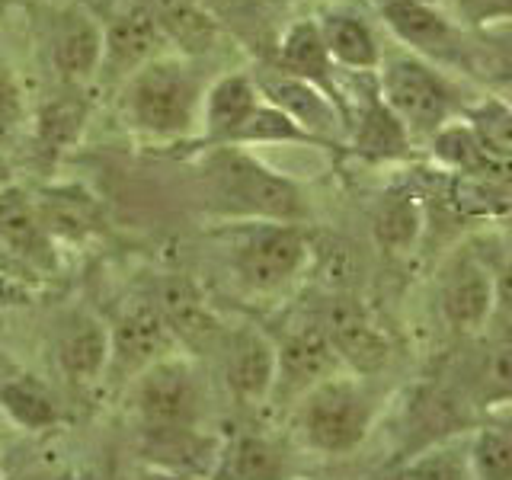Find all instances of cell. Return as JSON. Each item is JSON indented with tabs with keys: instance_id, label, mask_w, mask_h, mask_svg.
Instances as JSON below:
<instances>
[{
	"instance_id": "1",
	"label": "cell",
	"mask_w": 512,
	"mask_h": 480,
	"mask_svg": "<svg viewBox=\"0 0 512 480\" xmlns=\"http://www.w3.org/2000/svg\"><path fill=\"white\" fill-rule=\"evenodd\" d=\"M202 170L208 189H212V199H218V205L231 215L250 221L298 224L308 212L304 192L288 176L269 170L234 144H215Z\"/></svg>"
},
{
	"instance_id": "2",
	"label": "cell",
	"mask_w": 512,
	"mask_h": 480,
	"mask_svg": "<svg viewBox=\"0 0 512 480\" xmlns=\"http://www.w3.org/2000/svg\"><path fill=\"white\" fill-rule=\"evenodd\" d=\"M378 96L407 128L410 138H432L448 122L461 119L468 106L442 68L410 52L381 58Z\"/></svg>"
},
{
	"instance_id": "3",
	"label": "cell",
	"mask_w": 512,
	"mask_h": 480,
	"mask_svg": "<svg viewBox=\"0 0 512 480\" xmlns=\"http://www.w3.org/2000/svg\"><path fill=\"white\" fill-rule=\"evenodd\" d=\"M375 420L372 394L352 375H333L298 397L295 426L301 442L320 455H349L365 442Z\"/></svg>"
},
{
	"instance_id": "4",
	"label": "cell",
	"mask_w": 512,
	"mask_h": 480,
	"mask_svg": "<svg viewBox=\"0 0 512 480\" xmlns=\"http://www.w3.org/2000/svg\"><path fill=\"white\" fill-rule=\"evenodd\" d=\"M199 84L176 58H154L128 77L125 109L141 132L157 138L186 135L196 122Z\"/></svg>"
},
{
	"instance_id": "5",
	"label": "cell",
	"mask_w": 512,
	"mask_h": 480,
	"mask_svg": "<svg viewBox=\"0 0 512 480\" xmlns=\"http://www.w3.org/2000/svg\"><path fill=\"white\" fill-rule=\"evenodd\" d=\"M132 410L144 436L192 432L202 416V384L183 356H167L132 381Z\"/></svg>"
},
{
	"instance_id": "6",
	"label": "cell",
	"mask_w": 512,
	"mask_h": 480,
	"mask_svg": "<svg viewBox=\"0 0 512 480\" xmlns=\"http://www.w3.org/2000/svg\"><path fill=\"white\" fill-rule=\"evenodd\" d=\"M381 20L410 48V55H420L442 71L464 68L477 74V52L464 36V26L429 0H384Z\"/></svg>"
},
{
	"instance_id": "7",
	"label": "cell",
	"mask_w": 512,
	"mask_h": 480,
	"mask_svg": "<svg viewBox=\"0 0 512 480\" xmlns=\"http://www.w3.org/2000/svg\"><path fill=\"white\" fill-rule=\"evenodd\" d=\"M308 263V237L298 224L253 221L234 250L237 279L253 292H276Z\"/></svg>"
},
{
	"instance_id": "8",
	"label": "cell",
	"mask_w": 512,
	"mask_h": 480,
	"mask_svg": "<svg viewBox=\"0 0 512 480\" xmlns=\"http://www.w3.org/2000/svg\"><path fill=\"white\" fill-rule=\"evenodd\" d=\"M253 84L269 106L285 112V116L292 119L301 132H308L317 144H336L349 128L343 109L336 106L324 90L308 84V80L292 77L279 68H269V71H256Z\"/></svg>"
},
{
	"instance_id": "9",
	"label": "cell",
	"mask_w": 512,
	"mask_h": 480,
	"mask_svg": "<svg viewBox=\"0 0 512 480\" xmlns=\"http://www.w3.org/2000/svg\"><path fill=\"white\" fill-rule=\"evenodd\" d=\"M176 340L154 301H138L109 327V372L135 381L144 368L173 356Z\"/></svg>"
},
{
	"instance_id": "10",
	"label": "cell",
	"mask_w": 512,
	"mask_h": 480,
	"mask_svg": "<svg viewBox=\"0 0 512 480\" xmlns=\"http://www.w3.org/2000/svg\"><path fill=\"white\" fill-rule=\"evenodd\" d=\"M496 276L474 250H461L445 263L439 276V311L445 324L458 333L487 330L493 311Z\"/></svg>"
},
{
	"instance_id": "11",
	"label": "cell",
	"mask_w": 512,
	"mask_h": 480,
	"mask_svg": "<svg viewBox=\"0 0 512 480\" xmlns=\"http://www.w3.org/2000/svg\"><path fill=\"white\" fill-rule=\"evenodd\" d=\"M340 356L330 343L324 327H301L276 343V388L272 397H301L314 384L340 375Z\"/></svg>"
},
{
	"instance_id": "12",
	"label": "cell",
	"mask_w": 512,
	"mask_h": 480,
	"mask_svg": "<svg viewBox=\"0 0 512 480\" xmlns=\"http://www.w3.org/2000/svg\"><path fill=\"white\" fill-rule=\"evenodd\" d=\"M224 378L240 404H263L276 388V343L260 327H237L224 343Z\"/></svg>"
},
{
	"instance_id": "13",
	"label": "cell",
	"mask_w": 512,
	"mask_h": 480,
	"mask_svg": "<svg viewBox=\"0 0 512 480\" xmlns=\"http://www.w3.org/2000/svg\"><path fill=\"white\" fill-rule=\"evenodd\" d=\"M0 247L20 266L52 272L58 266L55 240L45 231L36 199L20 186L0 189Z\"/></svg>"
},
{
	"instance_id": "14",
	"label": "cell",
	"mask_w": 512,
	"mask_h": 480,
	"mask_svg": "<svg viewBox=\"0 0 512 480\" xmlns=\"http://www.w3.org/2000/svg\"><path fill=\"white\" fill-rule=\"evenodd\" d=\"M164 42L154 16L144 0L122 7L103 29V61L100 71L109 74H135L148 61L157 58V48Z\"/></svg>"
},
{
	"instance_id": "15",
	"label": "cell",
	"mask_w": 512,
	"mask_h": 480,
	"mask_svg": "<svg viewBox=\"0 0 512 480\" xmlns=\"http://www.w3.org/2000/svg\"><path fill=\"white\" fill-rule=\"evenodd\" d=\"M55 362L77 388H87L109 372V327L93 314H77L58 333Z\"/></svg>"
},
{
	"instance_id": "16",
	"label": "cell",
	"mask_w": 512,
	"mask_h": 480,
	"mask_svg": "<svg viewBox=\"0 0 512 480\" xmlns=\"http://www.w3.org/2000/svg\"><path fill=\"white\" fill-rule=\"evenodd\" d=\"M279 71L292 74V77H301L314 84L317 90H324L330 100L343 109L346 116V125H349V109H346V100L340 96V87H336V77H333V58L324 45V36H320V26L314 20H298L288 26V32L282 36V45H279Z\"/></svg>"
},
{
	"instance_id": "17",
	"label": "cell",
	"mask_w": 512,
	"mask_h": 480,
	"mask_svg": "<svg viewBox=\"0 0 512 480\" xmlns=\"http://www.w3.org/2000/svg\"><path fill=\"white\" fill-rule=\"evenodd\" d=\"M154 304L160 317H164V324L170 327L176 346L202 349L212 343L221 330L202 292L186 279H167L160 285V295Z\"/></svg>"
},
{
	"instance_id": "18",
	"label": "cell",
	"mask_w": 512,
	"mask_h": 480,
	"mask_svg": "<svg viewBox=\"0 0 512 480\" xmlns=\"http://www.w3.org/2000/svg\"><path fill=\"white\" fill-rule=\"evenodd\" d=\"M103 61V29L84 10H68L55 26L52 36V64L55 71L77 84L100 71Z\"/></svg>"
},
{
	"instance_id": "19",
	"label": "cell",
	"mask_w": 512,
	"mask_h": 480,
	"mask_svg": "<svg viewBox=\"0 0 512 480\" xmlns=\"http://www.w3.org/2000/svg\"><path fill=\"white\" fill-rule=\"evenodd\" d=\"M324 330L330 336L336 356H340V362L349 365L352 372L365 375L388 362V340H384V333L365 314L352 308H340L330 314V324Z\"/></svg>"
},
{
	"instance_id": "20",
	"label": "cell",
	"mask_w": 512,
	"mask_h": 480,
	"mask_svg": "<svg viewBox=\"0 0 512 480\" xmlns=\"http://www.w3.org/2000/svg\"><path fill=\"white\" fill-rule=\"evenodd\" d=\"M263 103L250 74H228L205 93V138L212 144H228V138L250 119V112Z\"/></svg>"
},
{
	"instance_id": "21",
	"label": "cell",
	"mask_w": 512,
	"mask_h": 480,
	"mask_svg": "<svg viewBox=\"0 0 512 480\" xmlns=\"http://www.w3.org/2000/svg\"><path fill=\"white\" fill-rule=\"evenodd\" d=\"M352 125V151L368 157V160H400L413 148V138L394 112L384 106L378 90L365 96L359 109V119Z\"/></svg>"
},
{
	"instance_id": "22",
	"label": "cell",
	"mask_w": 512,
	"mask_h": 480,
	"mask_svg": "<svg viewBox=\"0 0 512 480\" xmlns=\"http://www.w3.org/2000/svg\"><path fill=\"white\" fill-rule=\"evenodd\" d=\"M317 26H320V36H324V45H327L333 64H340V68H349V71H359V74L381 68L378 36L362 16L336 10V13H327Z\"/></svg>"
},
{
	"instance_id": "23",
	"label": "cell",
	"mask_w": 512,
	"mask_h": 480,
	"mask_svg": "<svg viewBox=\"0 0 512 480\" xmlns=\"http://www.w3.org/2000/svg\"><path fill=\"white\" fill-rule=\"evenodd\" d=\"M144 4H148L164 39L176 42L186 52H205L212 45L215 23L199 0H144Z\"/></svg>"
},
{
	"instance_id": "24",
	"label": "cell",
	"mask_w": 512,
	"mask_h": 480,
	"mask_svg": "<svg viewBox=\"0 0 512 480\" xmlns=\"http://www.w3.org/2000/svg\"><path fill=\"white\" fill-rule=\"evenodd\" d=\"M0 407H4V413L16 426H23L29 432L55 426L61 416L52 391L32 375H16L0 384Z\"/></svg>"
},
{
	"instance_id": "25",
	"label": "cell",
	"mask_w": 512,
	"mask_h": 480,
	"mask_svg": "<svg viewBox=\"0 0 512 480\" xmlns=\"http://www.w3.org/2000/svg\"><path fill=\"white\" fill-rule=\"evenodd\" d=\"M285 455L263 436H240L221 455V480H282Z\"/></svg>"
},
{
	"instance_id": "26",
	"label": "cell",
	"mask_w": 512,
	"mask_h": 480,
	"mask_svg": "<svg viewBox=\"0 0 512 480\" xmlns=\"http://www.w3.org/2000/svg\"><path fill=\"white\" fill-rule=\"evenodd\" d=\"M471 397L487 413L512 407V343H493L484 352L471 375Z\"/></svg>"
},
{
	"instance_id": "27",
	"label": "cell",
	"mask_w": 512,
	"mask_h": 480,
	"mask_svg": "<svg viewBox=\"0 0 512 480\" xmlns=\"http://www.w3.org/2000/svg\"><path fill=\"white\" fill-rule=\"evenodd\" d=\"M461 119L471 125V132L484 148L512 164V103L506 96H484V100L468 103Z\"/></svg>"
},
{
	"instance_id": "28",
	"label": "cell",
	"mask_w": 512,
	"mask_h": 480,
	"mask_svg": "<svg viewBox=\"0 0 512 480\" xmlns=\"http://www.w3.org/2000/svg\"><path fill=\"white\" fill-rule=\"evenodd\" d=\"M397 480H477L471 471L468 442L442 439L436 445H429L426 452L404 464Z\"/></svg>"
},
{
	"instance_id": "29",
	"label": "cell",
	"mask_w": 512,
	"mask_h": 480,
	"mask_svg": "<svg viewBox=\"0 0 512 480\" xmlns=\"http://www.w3.org/2000/svg\"><path fill=\"white\" fill-rule=\"evenodd\" d=\"M468 458L477 480H512V432L493 420L468 439Z\"/></svg>"
},
{
	"instance_id": "30",
	"label": "cell",
	"mask_w": 512,
	"mask_h": 480,
	"mask_svg": "<svg viewBox=\"0 0 512 480\" xmlns=\"http://www.w3.org/2000/svg\"><path fill=\"white\" fill-rule=\"evenodd\" d=\"M228 144L240 148V144H317V141L308 132H301L285 112L263 100L250 112V119L228 138Z\"/></svg>"
},
{
	"instance_id": "31",
	"label": "cell",
	"mask_w": 512,
	"mask_h": 480,
	"mask_svg": "<svg viewBox=\"0 0 512 480\" xmlns=\"http://www.w3.org/2000/svg\"><path fill=\"white\" fill-rule=\"evenodd\" d=\"M420 202L413 196H391L375 218V234L388 250H407L420 234Z\"/></svg>"
},
{
	"instance_id": "32",
	"label": "cell",
	"mask_w": 512,
	"mask_h": 480,
	"mask_svg": "<svg viewBox=\"0 0 512 480\" xmlns=\"http://www.w3.org/2000/svg\"><path fill=\"white\" fill-rule=\"evenodd\" d=\"M474 52H477V74L500 80V84L512 90V23L480 32Z\"/></svg>"
},
{
	"instance_id": "33",
	"label": "cell",
	"mask_w": 512,
	"mask_h": 480,
	"mask_svg": "<svg viewBox=\"0 0 512 480\" xmlns=\"http://www.w3.org/2000/svg\"><path fill=\"white\" fill-rule=\"evenodd\" d=\"M455 20L468 29H493L512 23V0H452Z\"/></svg>"
},
{
	"instance_id": "34",
	"label": "cell",
	"mask_w": 512,
	"mask_h": 480,
	"mask_svg": "<svg viewBox=\"0 0 512 480\" xmlns=\"http://www.w3.org/2000/svg\"><path fill=\"white\" fill-rule=\"evenodd\" d=\"M493 343H512V266H506L493 285V311L487 320Z\"/></svg>"
},
{
	"instance_id": "35",
	"label": "cell",
	"mask_w": 512,
	"mask_h": 480,
	"mask_svg": "<svg viewBox=\"0 0 512 480\" xmlns=\"http://www.w3.org/2000/svg\"><path fill=\"white\" fill-rule=\"evenodd\" d=\"M23 119V96L16 87L13 74L7 71V64L0 61V138L10 135Z\"/></svg>"
},
{
	"instance_id": "36",
	"label": "cell",
	"mask_w": 512,
	"mask_h": 480,
	"mask_svg": "<svg viewBox=\"0 0 512 480\" xmlns=\"http://www.w3.org/2000/svg\"><path fill=\"white\" fill-rule=\"evenodd\" d=\"M496 420H500L509 432H512V407L509 410H500V413H496Z\"/></svg>"
},
{
	"instance_id": "37",
	"label": "cell",
	"mask_w": 512,
	"mask_h": 480,
	"mask_svg": "<svg viewBox=\"0 0 512 480\" xmlns=\"http://www.w3.org/2000/svg\"><path fill=\"white\" fill-rule=\"evenodd\" d=\"M64 480H96V477H90V474H71V477H64Z\"/></svg>"
},
{
	"instance_id": "38",
	"label": "cell",
	"mask_w": 512,
	"mask_h": 480,
	"mask_svg": "<svg viewBox=\"0 0 512 480\" xmlns=\"http://www.w3.org/2000/svg\"><path fill=\"white\" fill-rule=\"evenodd\" d=\"M506 100H509V103H512V96H506Z\"/></svg>"
}]
</instances>
